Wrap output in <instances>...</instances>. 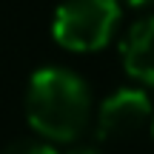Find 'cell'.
Segmentation results:
<instances>
[{
	"label": "cell",
	"mask_w": 154,
	"mask_h": 154,
	"mask_svg": "<svg viewBox=\"0 0 154 154\" xmlns=\"http://www.w3.org/2000/svg\"><path fill=\"white\" fill-rule=\"evenodd\" d=\"M26 117L37 134L69 143L91 117V91L69 69H40L26 91Z\"/></svg>",
	"instance_id": "1"
},
{
	"label": "cell",
	"mask_w": 154,
	"mask_h": 154,
	"mask_svg": "<svg viewBox=\"0 0 154 154\" xmlns=\"http://www.w3.org/2000/svg\"><path fill=\"white\" fill-rule=\"evenodd\" d=\"M120 20L117 0H66L54 14L51 34L63 49L97 51L114 37Z\"/></svg>",
	"instance_id": "2"
},
{
	"label": "cell",
	"mask_w": 154,
	"mask_h": 154,
	"mask_svg": "<svg viewBox=\"0 0 154 154\" xmlns=\"http://www.w3.org/2000/svg\"><path fill=\"white\" fill-rule=\"evenodd\" d=\"M151 117V100L140 88H120L103 100L97 114V134L103 140H123L137 134Z\"/></svg>",
	"instance_id": "3"
},
{
	"label": "cell",
	"mask_w": 154,
	"mask_h": 154,
	"mask_svg": "<svg viewBox=\"0 0 154 154\" xmlns=\"http://www.w3.org/2000/svg\"><path fill=\"white\" fill-rule=\"evenodd\" d=\"M123 63L131 77L154 86V17L131 26L123 43Z\"/></svg>",
	"instance_id": "4"
},
{
	"label": "cell",
	"mask_w": 154,
	"mask_h": 154,
	"mask_svg": "<svg viewBox=\"0 0 154 154\" xmlns=\"http://www.w3.org/2000/svg\"><path fill=\"white\" fill-rule=\"evenodd\" d=\"M0 154H57L51 146L46 143H34V140H20V143H11L9 149H3Z\"/></svg>",
	"instance_id": "5"
},
{
	"label": "cell",
	"mask_w": 154,
	"mask_h": 154,
	"mask_svg": "<svg viewBox=\"0 0 154 154\" xmlns=\"http://www.w3.org/2000/svg\"><path fill=\"white\" fill-rule=\"evenodd\" d=\"M69 154H100L97 149H91V146H77V149H72Z\"/></svg>",
	"instance_id": "6"
},
{
	"label": "cell",
	"mask_w": 154,
	"mask_h": 154,
	"mask_svg": "<svg viewBox=\"0 0 154 154\" xmlns=\"http://www.w3.org/2000/svg\"><path fill=\"white\" fill-rule=\"evenodd\" d=\"M123 3H128V6H149V3H154V0H123Z\"/></svg>",
	"instance_id": "7"
}]
</instances>
